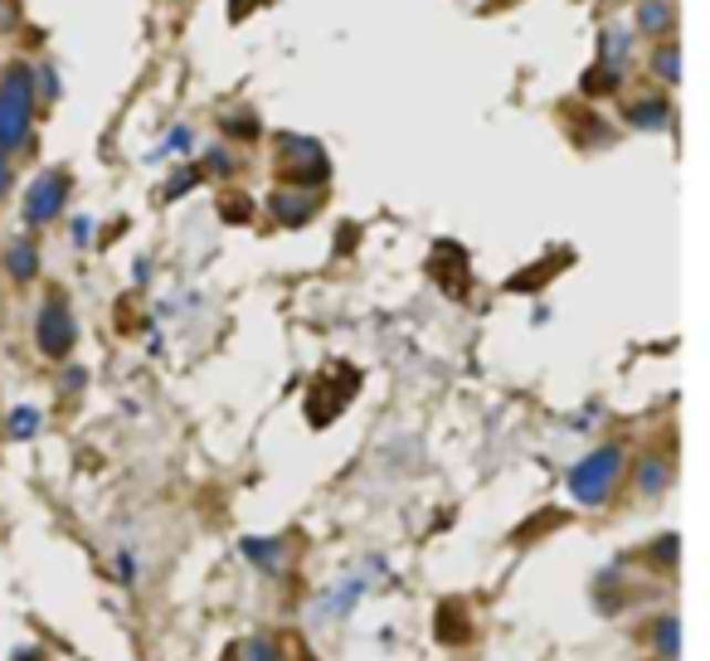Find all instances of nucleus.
Returning a JSON list of instances; mask_svg holds the SVG:
<instances>
[{
    "instance_id": "obj_1",
    "label": "nucleus",
    "mask_w": 710,
    "mask_h": 661,
    "mask_svg": "<svg viewBox=\"0 0 710 661\" xmlns=\"http://www.w3.org/2000/svg\"><path fill=\"white\" fill-rule=\"evenodd\" d=\"M34 122V73L24 64H10L0 73V151L15 156L30 146Z\"/></svg>"
},
{
    "instance_id": "obj_2",
    "label": "nucleus",
    "mask_w": 710,
    "mask_h": 661,
    "mask_svg": "<svg viewBox=\"0 0 710 661\" xmlns=\"http://www.w3.org/2000/svg\"><path fill=\"white\" fill-rule=\"evenodd\" d=\"M623 472H628V452H623L618 443L594 448L589 458L574 462V472H570V496L580 501V506H604V501L614 496V486L623 482Z\"/></svg>"
},
{
    "instance_id": "obj_3",
    "label": "nucleus",
    "mask_w": 710,
    "mask_h": 661,
    "mask_svg": "<svg viewBox=\"0 0 710 661\" xmlns=\"http://www.w3.org/2000/svg\"><path fill=\"white\" fill-rule=\"evenodd\" d=\"M326 151H322V141H312V137H278V176L288 180V186H322L326 180Z\"/></svg>"
},
{
    "instance_id": "obj_4",
    "label": "nucleus",
    "mask_w": 710,
    "mask_h": 661,
    "mask_svg": "<svg viewBox=\"0 0 710 661\" xmlns=\"http://www.w3.org/2000/svg\"><path fill=\"white\" fill-rule=\"evenodd\" d=\"M79 340V326H73V312L59 297H49L40 307V322H34V346H40L49 360H64Z\"/></svg>"
},
{
    "instance_id": "obj_5",
    "label": "nucleus",
    "mask_w": 710,
    "mask_h": 661,
    "mask_svg": "<svg viewBox=\"0 0 710 661\" xmlns=\"http://www.w3.org/2000/svg\"><path fill=\"white\" fill-rule=\"evenodd\" d=\"M64 200H69V176L64 170H49V176H40L30 186V195H24V219H30L34 229L54 224V219L64 214Z\"/></svg>"
},
{
    "instance_id": "obj_6",
    "label": "nucleus",
    "mask_w": 710,
    "mask_h": 661,
    "mask_svg": "<svg viewBox=\"0 0 710 661\" xmlns=\"http://www.w3.org/2000/svg\"><path fill=\"white\" fill-rule=\"evenodd\" d=\"M316 210H322V190L316 186H283L273 195V219L288 229H302Z\"/></svg>"
},
{
    "instance_id": "obj_7",
    "label": "nucleus",
    "mask_w": 710,
    "mask_h": 661,
    "mask_svg": "<svg viewBox=\"0 0 710 661\" xmlns=\"http://www.w3.org/2000/svg\"><path fill=\"white\" fill-rule=\"evenodd\" d=\"M633 34L628 30H604V40H598V64L614 69V73H628L633 69Z\"/></svg>"
},
{
    "instance_id": "obj_8",
    "label": "nucleus",
    "mask_w": 710,
    "mask_h": 661,
    "mask_svg": "<svg viewBox=\"0 0 710 661\" xmlns=\"http://www.w3.org/2000/svg\"><path fill=\"white\" fill-rule=\"evenodd\" d=\"M671 103H662V97H643V103H633L628 107V127H638V132H667L671 127Z\"/></svg>"
},
{
    "instance_id": "obj_9",
    "label": "nucleus",
    "mask_w": 710,
    "mask_h": 661,
    "mask_svg": "<svg viewBox=\"0 0 710 661\" xmlns=\"http://www.w3.org/2000/svg\"><path fill=\"white\" fill-rule=\"evenodd\" d=\"M365 594V579H346L336 594H326V598H316V608H312V618L316 622H326V618H346L351 613V604Z\"/></svg>"
},
{
    "instance_id": "obj_10",
    "label": "nucleus",
    "mask_w": 710,
    "mask_h": 661,
    "mask_svg": "<svg viewBox=\"0 0 710 661\" xmlns=\"http://www.w3.org/2000/svg\"><path fill=\"white\" fill-rule=\"evenodd\" d=\"M6 267H10V277H15V283H30V277L40 273V243H34L30 234L15 239L6 249Z\"/></svg>"
},
{
    "instance_id": "obj_11",
    "label": "nucleus",
    "mask_w": 710,
    "mask_h": 661,
    "mask_svg": "<svg viewBox=\"0 0 710 661\" xmlns=\"http://www.w3.org/2000/svg\"><path fill=\"white\" fill-rule=\"evenodd\" d=\"M671 24H677V6H671V0H643L638 6L643 34H671Z\"/></svg>"
},
{
    "instance_id": "obj_12",
    "label": "nucleus",
    "mask_w": 710,
    "mask_h": 661,
    "mask_svg": "<svg viewBox=\"0 0 710 661\" xmlns=\"http://www.w3.org/2000/svg\"><path fill=\"white\" fill-rule=\"evenodd\" d=\"M243 555H249L259 569H268V574H283V565H288V545L283 541H259V535L243 541Z\"/></svg>"
},
{
    "instance_id": "obj_13",
    "label": "nucleus",
    "mask_w": 710,
    "mask_h": 661,
    "mask_svg": "<svg viewBox=\"0 0 710 661\" xmlns=\"http://www.w3.org/2000/svg\"><path fill=\"white\" fill-rule=\"evenodd\" d=\"M652 647H657V657H662V661L681 657V618L677 613H667V618L652 622Z\"/></svg>"
},
{
    "instance_id": "obj_14",
    "label": "nucleus",
    "mask_w": 710,
    "mask_h": 661,
    "mask_svg": "<svg viewBox=\"0 0 710 661\" xmlns=\"http://www.w3.org/2000/svg\"><path fill=\"white\" fill-rule=\"evenodd\" d=\"M671 486V468H667V458H647L643 468H638V492L643 496H662Z\"/></svg>"
},
{
    "instance_id": "obj_15",
    "label": "nucleus",
    "mask_w": 710,
    "mask_h": 661,
    "mask_svg": "<svg viewBox=\"0 0 710 661\" xmlns=\"http://www.w3.org/2000/svg\"><path fill=\"white\" fill-rule=\"evenodd\" d=\"M652 73H657L662 83H681V49H677V44H657Z\"/></svg>"
},
{
    "instance_id": "obj_16",
    "label": "nucleus",
    "mask_w": 710,
    "mask_h": 661,
    "mask_svg": "<svg viewBox=\"0 0 710 661\" xmlns=\"http://www.w3.org/2000/svg\"><path fill=\"white\" fill-rule=\"evenodd\" d=\"M584 93L589 97H604V93H614V88H623V73H614V69H604V64H594L589 73H584V83H580Z\"/></svg>"
},
{
    "instance_id": "obj_17",
    "label": "nucleus",
    "mask_w": 710,
    "mask_h": 661,
    "mask_svg": "<svg viewBox=\"0 0 710 661\" xmlns=\"http://www.w3.org/2000/svg\"><path fill=\"white\" fill-rule=\"evenodd\" d=\"M219 127H225L229 137H243V141L259 137V117H253L249 107H234V113H225V117H219Z\"/></svg>"
},
{
    "instance_id": "obj_18",
    "label": "nucleus",
    "mask_w": 710,
    "mask_h": 661,
    "mask_svg": "<svg viewBox=\"0 0 710 661\" xmlns=\"http://www.w3.org/2000/svg\"><path fill=\"white\" fill-rule=\"evenodd\" d=\"M205 170H210V176H234L239 161L229 146H210V151H205Z\"/></svg>"
},
{
    "instance_id": "obj_19",
    "label": "nucleus",
    "mask_w": 710,
    "mask_h": 661,
    "mask_svg": "<svg viewBox=\"0 0 710 661\" xmlns=\"http://www.w3.org/2000/svg\"><path fill=\"white\" fill-rule=\"evenodd\" d=\"M243 657L249 661H283V642L278 638H253L249 647H243Z\"/></svg>"
},
{
    "instance_id": "obj_20",
    "label": "nucleus",
    "mask_w": 710,
    "mask_h": 661,
    "mask_svg": "<svg viewBox=\"0 0 710 661\" xmlns=\"http://www.w3.org/2000/svg\"><path fill=\"white\" fill-rule=\"evenodd\" d=\"M677 555H681V541H677V535H662V541H652V559H657L662 569L677 565Z\"/></svg>"
},
{
    "instance_id": "obj_21",
    "label": "nucleus",
    "mask_w": 710,
    "mask_h": 661,
    "mask_svg": "<svg viewBox=\"0 0 710 661\" xmlns=\"http://www.w3.org/2000/svg\"><path fill=\"white\" fill-rule=\"evenodd\" d=\"M195 180H200V170H180V176H170L166 186H161V200H180V195H186Z\"/></svg>"
},
{
    "instance_id": "obj_22",
    "label": "nucleus",
    "mask_w": 710,
    "mask_h": 661,
    "mask_svg": "<svg viewBox=\"0 0 710 661\" xmlns=\"http://www.w3.org/2000/svg\"><path fill=\"white\" fill-rule=\"evenodd\" d=\"M34 428H40V413H34V409H15V413H10V433H15V438H30Z\"/></svg>"
},
{
    "instance_id": "obj_23",
    "label": "nucleus",
    "mask_w": 710,
    "mask_h": 661,
    "mask_svg": "<svg viewBox=\"0 0 710 661\" xmlns=\"http://www.w3.org/2000/svg\"><path fill=\"white\" fill-rule=\"evenodd\" d=\"M186 146H190V127H176V132H170V137H166L161 146H156V161H166L170 151H186Z\"/></svg>"
},
{
    "instance_id": "obj_24",
    "label": "nucleus",
    "mask_w": 710,
    "mask_h": 661,
    "mask_svg": "<svg viewBox=\"0 0 710 661\" xmlns=\"http://www.w3.org/2000/svg\"><path fill=\"white\" fill-rule=\"evenodd\" d=\"M34 93L59 97V73H54V69H40V73H34Z\"/></svg>"
},
{
    "instance_id": "obj_25",
    "label": "nucleus",
    "mask_w": 710,
    "mask_h": 661,
    "mask_svg": "<svg viewBox=\"0 0 710 661\" xmlns=\"http://www.w3.org/2000/svg\"><path fill=\"white\" fill-rule=\"evenodd\" d=\"M93 234H97L93 219H73V243H79V249H83V243H93Z\"/></svg>"
},
{
    "instance_id": "obj_26",
    "label": "nucleus",
    "mask_w": 710,
    "mask_h": 661,
    "mask_svg": "<svg viewBox=\"0 0 710 661\" xmlns=\"http://www.w3.org/2000/svg\"><path fill=\"white\" fill-rule=\"evenodd\" d=\"M259 6H263V0H234V6H229V20H243L249 10H259Z\"/></svg>"
},
{
    "instance_id": "obj_27",
    "label": "nucleus",
    "mask_w": 710,
    "mask_h": 661,
    "mask_svg": "<svg viewBox=\"0 0 710 661\" xmlns=\"http://www.w3.org/2000/svg\"><path fill=\"white\" fill-rule=\"evenodd\" d=\"M0 195H10V156L0 151Z\"/></svg>"
}]
</instances>
